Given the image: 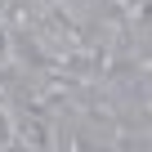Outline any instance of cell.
<instances>
[{
  "mask_svg": "<svg viewBox=\"0 0 152 152\" xmlns=\"http://www.w3.org/2000/svg\"><path fill=\"white\" fill-rule=\"evenodd\" d=\"M0 143H5V116H0Z\"/></svg>",
  "mask_w": 152,
  "mask_h": 152,
  "instance_id": "cell-1",
  "label": "cell"
}]
</instances>
